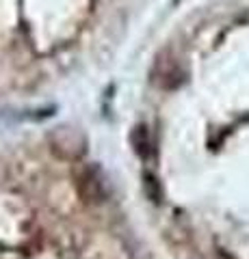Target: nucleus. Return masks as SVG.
<instances>
[{"mask_svg":"<svg viewBox=\"0 0 249 259\" xmlns=\"http://www.w3.org/2000/svg\"><path fill=\"white\" fill-rule=\"evenodd\" d=\"M50 143H52V149L57 151L61 158L74 160V158L85 156V151H87L85 134H80L74 127H65V125L57 127L50 134Z\"/></svg>","mask_w":249,"mask_h":259,"instance_id":"1","label":"nucleus"},{"mask_svg":"<svg viewBox=\"0 0 249 259\" xmlns=\"http://www.w3.org/2000/svg\"><path fill=\"white\" fill-rule=\"evenodd\" d=\"M80 194L89 203H102V201L109 199L111 188L100 166H87L83 171V175H80Z\"/></svg>","mask_w":249,"mask_h":259,"instance_id":"2","label":"nucleus"},{"mask_svg":"<svg viewBox=\"0 0 249 259\" xmlns=\"http://www.w3.org/2000/svg\"><path fill=\"white\" fill-rule=\"evenodd\" d=\"M173 3H180V0H173Z\"/></svg>","mask_w":249,"mask_h":259,"instance_id":"5","label":"nucleus"},{"mask_svg":"<svg viewBox=\"0 0 249 259\" xmlns=\"http://www.w3.org/2000/svg\"><path fill=\"white\" fill-rule=\"evenodd\" d=\"M132 145H134V151L139 153V158L148 160L152 156V139H150V132L146 125H136L134 132H132Z\"/></svg>","mask_w":249,"mask_h":259,"instance_id":"3","label":"nucleus"},{"mask_svg":"<svg viewBox=\"0 0 249 259\" xmlns=\"http://www.w3.org/2000/svg\"><path fill=\"white\" fill-rule=\"evenodd\" d=\"M143 186H146L148 199L154 201V203H160V186H158V182H156V177L150 175V173H146V175H143Z\"/></svg>","mask_w":249,"mask_h":259,"instance_id":"4","label":"nucleus"}]
</instances>
